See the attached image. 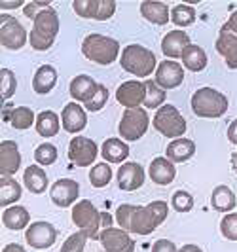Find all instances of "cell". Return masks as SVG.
<instances>
[{
	"label": "cell",
	"mask_w": 237,
	"mask_h": 252,
	"mask_svg": "<svg viewBox=\"0 0 237 252\" xmlns=\"http://www.w3.org/2000/svg\"><path fill=\"white\" fill-rule=\"evenodd\" d=\"M59 13L55 8H46L34 17V25L31 29V46L36 51H48L53 46L55 38L59 34Z\"/></svg>",
	"instance_id": "obj_1"
},
{
	"label": "cell",
	"mask_w": 237,
	"mask_h": 252,
	"mask_svg": "<svg viewBox=\"0 0 237 252\" xmlns=\"http://www.w3.org/2000/svg\"><path fill=\"white\" fill-rule=\"evenodd\" d=\"M120 64L125 72L138 78H146L152 76L154 70H158V59H156V53L144 46H138V44H129L125 46V50L122 51V57H120Z\"/></svg>",
	"instance_id": "obj_2"
},
{
	"label": "cell",
	"mask_w": 237,
	"mask_h": 252,
	"mask_svg": "<svg viewBox=\"0 0 237 252\" xmlns=\"http://www.w3.org/2000/svg\"><path fill=\"white\" fill-rule=\"evenodd\" d=\"M82 53L84 57L95 64H112L120 55V42L104 34H88L82 42Z\"/></svg>",
	"instance_id": "obj_3"
},
{
	"label": "cell",
	"mask_w": 237,
	"mask_h": 252,
	"mask_svg": "<svg viewBox=\"0 0 237 252\" xmlns=\"http://www.w3.org/2000/svg\"><path fill=\"white\" fill-rule=\"evenodd\" d=\"M169 215V205L162 199L152 201L144 207H135L131 218V233L150 235L158 226H162Z\"/></svg>",
	"instance_id": "obj_4"
},
{
	"label": "cell",
	"mask_w": 237,
	"mask_h": 252,
	"mask_svg": "<svg viewBox=\"0 0 237 252\" xmlns=\"http://www.w3.org/2000/svg\"><path fill=\"white\" fill-rule=\"evenodd\" d=\"M190 104L200 118H220L228 112V97L214 88H200L192 95Z\"/></svg>",
	"instance_id": "obj_5"
},
{
	"label": "cell",
	"mask_w": 237,
	"mask_h": 252,
	"mask_svg": "<svg viewBox=\"0 0 237 252\" xmlns=\"http://www.w3.org/2000/svg\"><path fill=\"white\" fill-rule=\"evenodd\" d=\"M72 222L80 231L88 235V239L97 241L102 231V213L95 209V205L89 199H80L72 207Z\"/></svg>",
	"instance_id": "obj_6"
},
{
	"label": "cell",
	"mask_w": 237,
	"mask_h": 252,
	"mask_svg": "<svg viewBox=\"0 0 237 252\" xmlns=\"http://www.w3.org/2000/svg\"><path fill=\"white\" fill-rule=\"evenodd\" d=\"M152 126L158 133H162L163 137H169L173 140L182 139V135L188 129L186 120L182 118V114L178 112V108L173 104H163L160 110H156Z\"/></svg>",
	"instance_id": "obj_7"
},
{
	"label": "cell",
	"mask_w": 237,
	"mask_h": 252,
	"mask_svg": "<svg viewBox=\"0 0 237 252\" xmlns=\"http://www.w3.org/2000/svg\"><path fill=\"white\" fill-rule=\"evenodd\" d=\"M150 118L148 112L144 108H127L122 114V122L118 126V133L122 140L125 142H133L144 137V133L148 131Z\"/></svg>",
	"instance_id": "obj_8"
},
{
	"label": "cell",
	"mask_w": 237,
	"mask_h": 252,
	"mask_svg": "<svg viewBox=\"0 0 237 252\" xmlns=\"http://www.w3.org/2000/svg\"><path fill=\"white\" fill-rule=\"evenodd\" d=\"M0 42L6 50L17 51L27 44V31L13 15L0 17Z\"/></svg>",
	"instance_id": "obj_9"
},
{
	"label": "cell",
	"mask_w": 237,
	"mask_h": 252,
	"mask_svg": "<svg viewBox=\"0 0 237 252\" xmlns=\"http://www.w3.org/2000/svg\"><path fill=\"white\" fill-rule=\"evenodd\" d=\"M99 156V146L88 137H72L68 144V159L76 167H89Z\"/></svg>",
	"instance_id": "obj_10"
},
{
	"label": "cell",
	"mask_w": 237,
	"mask_h": 252,
	"mask_svg": "<svg viewBox=\"0 0 237 252\" xmlns=\"http://www.w3.org/2000/svg\"><path fill=\"white\" fill-rule=\"evenodd\" d=\"M25 239L33 249L46 251V249H51L55 245V241H57V229L50 222L40 220V222H34V224H31V226L27 227Z\"/></svg>",
	"instance_id": "obj_11"
},
{
	"label": "cell",
	"mask_w": 237,
	"mask_h": 252,
	"mask_svg": "<svg viewBox=\"0 0 237 252\" xmlns=\"http://www.w3.org/2000/svg\"><path fill=\"white\" fill-rule=\"evenodd\" d=\"M101 245L104 252H135V241L122 227H106L101 231Z\"/></svg>",
	"instance_id": "obj_12"
},
{
	"label": "cell",
	"mask_w": 237,
	"mask_h": 252,
	"mask_svg": "<svg viewBox=\"0 0 237 252\" xmlns=\"http://www.w3.org/2000/svg\"><path fill=\"white\" fill-rule=\"evenodd\" d=\"M146 99V84L140 80H127L116 89V101L127 108H140Z\"/></svg>",
	"instance_id": "obj_13"
},
{
	"label": "cell",
	"mask_w": 237,
	"mask_h": 252,
	"mask_svg": "<svg viewBox=\"0 0 237 252\" xmlns=\"http://www.w3.org/2000/svg\"><path fill=\"white\" fill-rule=\"evenodd\" d=\"M50 197L51 201L61 209L76 205L78 197H80V184L72 178H59L57 182L51 184Z\"/></svg>",
	"instance_id": "obj_14"
},
{
	"label": "cell",
	"mask_w": 237,
	"mask_h": 252,
	"mask_svg": "<svg viewBox=\"0 0 237 252\" xmlns=\"http://www.w3.org/2000/svg\"><path fill=\"white\" fill-rule=\"evenodd\" d=\"M154 82L162 89H175L184 82V66L176 61H160L158 70H156V78Z\"/></svg>",
	"instance_id": "obj_15"
},
{
	"label": "cell",
	"mask_w": 237,
	"mask_h": 252,
	"mask_svg": "<svg viewBox=\"0 0 237 252\" xmlns=\"http://www.w3.org/2000/svg\"><path fill=\"white\" fill-rule=\"evenodd\" d=\"M61 126L67 133H80L84 131L86 126H88V114H86V108L80 106V102H68L65 104L61 112Z\"/></svg>",
	"instance_id": "obj_16"
},
{
	"label": "cell",
	"mask_w": 237,
	"mask_h": 252,
	"mask_svg": "<svg viewBox=\"0 0 237 252\" xmlns=\"http://www.w3.org/2000/svg\"><path fill=\"white\" fill-rule=\"evenodd\" d=\"M21 165V154L19 146L13 140H2L0 142V177H12L19 171Z\"/></svg>",
	"instance_id": "obj_17"
},
{
	"label": "cell",
	"mask_w": 237,
	"mask_h": 252,
	"mask_svg": "<svg viewBox=\"0 0 237 252\" xmlns=\"http://www.w3.org/2000/svg\"><path fill=\"white\" fill-rule=\"evenodd\" d=\"M144 184V169L135 161H125L118 169V186L124 191H135Z\"/></svg>",
	"instance_id": "obj_18"
},
{
	"label": "cell",
	"mask_w": 237,
	"mask_h": 252,
	"mask_svg": "<svg viewBox=\"0 0 237 252\" xmlns=\"http://www.w3.org/2000/svg\"><path fill=\"white\" fill-rule=\"evenodd\" d=\"M216 51L226 59V66L236 70L237 68V34L222 25L218 38H216Z\"/></svg>",
	"instance_id": "obj_19"
},
{
	"label": "cell",
	"mask_w": 237,
	"mask_h": 252,
	"mask_svg": "<svg viewBox=\"0 0 237 252\" xmlns=\"http://www.w3.org/2000/svg\"><path fill=\"white\" fill-rule=\"evenodd\" d=\"M99 86L101 84H97L91 76L78 74L76 78H72V82L68 86V91H70V97L74 99V102L86 104V102H89L95 97V93L99 91Z\"/></svg>",
	"instance_id": "obj_20"
},
{
	"label": "cell",
	"mask_w": 237,
	"mask_h": 252,
	"mask_svg": "<svg viewBox=\"0 0 237 252\" xmlns=\"http://www.w3.org/2000/svg\"><path fill=\"white\" fill-rule=\"evenodd\" d=\"M190 46V36L186 34V31H171L167 32L162 40V51L163 55L171 61L175 59H182V53Z\"/></svg>",
	"instance_id": "obj_21"
},
{
	"label": "cell",
	"mask_w": 237,
	"mask_h": 252,
	"mask_svg": "<svg viewBox=\"0 0 237 252\" xmlns=\"http://www.w3.org/2000/svg\"><path fill=\"white\" fill-rule=\"evenodd\" d=\"M148 175L154 184L158 186H167L171 184L176 177V167L173 161H169L167 158H156L152 159L148 167Z\"/></svg>",
	"instance_id": "obj_22"
},
{
	"label": "cell",
	"mask_w": 237,
	"mask_h": 252,
	"mask_svg": "<svg viewBox=\"0 0 237 252\" xmlns=\"http://www.w3.org/2000/svg\"><path fill=\"white\" fill-rule=\"evenodd\" d=\"M140 13L142 17L154 23V25H167L169 19H171V10L165 2H158V0H144L140 2Z\"/></svg>",
	"instance_id": "obj_23"
},
{
	"label": "cell",
	"mask_w": 237,
	"mask_h": 252,
	"mask_svg": "<svg viewBox=\"0 0 237 252\" xmlns=\"http://www.w3.org/2000/svg\"><path fill=\"white\" fill-rule=\"evenodd\" d=\"M196 154V142L190 139H175L167 144L165 158L173 163H186L188 159H192Z\"/></svg>",
	"instance_id": "obj_24"
},
{
	"label": "cell",
	"mask_w": 237,
	"mask_h": 252,
	"mask_svg": "<svg viewBox=\"0 0 237 252\" xmlns=\"http://www.w3.org/2000/svg\"><path fill=\"white\" fill-rule=\"evenodd\" d=\"M129 146L122 139H106L101 146V156L106 163H125L129 156Z\"/></svg>",
	"instance_id": "obj_25"
},
{
	"label": "cell",
	"mask_w": 237,
	"mask_h": 252,
	"mask_svg": "<svg viewBox=\"0 0 237 252\" xmlns=\"http://www.w3.org/2000/svg\"><path fill=\"white\" fill-rule=\"evenodd\" d=\"M55 84H57V70H55V66H51V64L38 66L34 76H33V89H34V93L46 95V93H50L51 89L55 88Z\"/></svg>",
	"instance_id": "obj_26"
},
{
	"label": "cell",
	"mask_w": 237,
	"mask_h": 252,
	"mask_svg": "<svg viewBox=\"0 0 237 252\" xmlns=\"http://www.w3.org/2000/svg\"><path fill=\"white\" fill-rule=\"evenodd\" d=\"M2 224L12 229V231H19V229H25L31 224V213L27 211L25 207L21 205H13L2 211Z\"/></svg>",
	"instance_id": "obj_27"
},
{
	"label": "cell",
	"mask_w": 237,
	"mask_h": 252,
	"mask_svg": "<svg viewBox=\"0 0 237 252\" xmlns=\"http://www.w3.org/2000/svg\"><path fill=\"white\" fill-rule=\"evenodd\" d=\"M237 205V197L236 193L232 191V188H228L224 184H220V186H216V188L212 189L211 193V207L214 211H218V213H234V209H236Z\"/></svg>",
	"instance_id": "obj_28"
},
{
	"label": "cell",
	"mask_w": 237,
	"mask_h": 252,
	"mask_svg": "<svg viewBox=\"0 0 237 252\" xmlns=\"http://www.w3.org/2000/svg\"><path fill=\"white\" fill-rule=\"evenodd\" d=\"M23 182H25L27 189L31 191V193H44L46 189H48V175H46V171L42 169V167H38V165H31V167H27L25 173H23Z\"/></svg>",
	"instance_id": "obj_29"
},
{
	"label": "cell",
	"mask_w": 237,
	"mask_h": 252,
	"mask_svg": "<svg viewBox=\"0 0 237 252\" xmlns=\"http://www.w3.org/2000/svg\"><path fill=\"white\" fill-rule=\"evenodd\" d=\"M36 133L44 139H50V137H55L61 129V118L53 110H42V112L36 116Z\"/></svg>",
	"instance_id": "obj_30"
},
{
	"label": "cell",
	"mask_w": 237,
	"mask_h": 252,
	"mask_svg": "<svg viewBox=\"0 0 237 252\" xmlns=\"http://www.w3.org/2000/svg\"><path fill=\"white\" fill-rule=\"evenodd\" d=\"M209 63L207 59V53L201 46H196V44H190L184 53H182V66L188 68L190 72H201Z\"/></svg>",
	"instance_id": "obj_31"
},
{
	"label": "cell",
	"mask_w": 237,
	"mask_h": 252,
	"mask_svg": "<svg viewBox=\"0 0 237 252\" xmlns=\"http://www.w3.org/2000/svg\"><path fill=\"white\" fill-rule=\"evenodd\" d=\"M21 184L12 177H0V207L8 209L21 197Z\"/></svg>",
	"instance_id": "obj_32"
},
{
	"label": "cell",
	"mask_w": 237,
	"mask_h": 252,
	"mask_svg": "<svg viewBox=\"0 0 237 252\" xmlns=\"http://www.w3.org/2000/svg\"><path fill=\"white\" fill-rule=\"evenodd\" d=\"M6 120L10 122L13 129H19V131H25L29 127L36 126L34 112L29 106H13L12 110L6 114Z\"/></svg>",
	"instance_id": "obj_33"
},
{
	"label": "cell",
	"mask_w": 237,
	"mask_h": 252,
	"mask_svg": "<svg viewBox=\"0 0 237 252\" xmlns=\"http://www.w3.org/2000/svg\"><path fill=\"white\" fill-rule=\"evenodd\" d=\"M196 17L198 13L194 10V6L190 4H176L171 10V21L175 23L176 27H190L196 23Z\"/></svg>",
	"instance_id": "obj_34"
},
{
	"label": "cell",
	"mask_w": 237,
	"mask_h": 252,
	"mask_svg": "<svg viewBox=\"0 0 237 252\" xmlns=\"http://www.w3.org/2000/svg\"><path fill=\"white\" fill-rule=\"evenodd\" d=\"M146 99H144V106L146 108H154V110H160L163 104H165V99H167V93L165 89H162L154 80H146Z\"/></svg>",
	"instance_id": "obj_35"
},
{
	"label": "cell",
	"mask_w": 237,
	"mask_h": 252,
	"mask_svg": "<svg viewBox=\"0 0 237 252\" xmlns=\"http://www.w3.org/2000/svg\"><path fill=\"white\" fill-rule=\"evenodd\" d=\"M89 180L93 188H104L108 186V182L112 180V169L106 161L102 163H95L89 171Z\"/></svg>",
	"instance_id": "obj_36"
},
{
	"label": "cell",
	"mask_w": 237,
	"mask_h": 252,
	"mask_svg": "<svg viewBox=\"0 0 237 252\" xmlns=\"http://www.w3.org/2000/svg\"><path fill=\"white\" fill-rule=\"evenodd\" d=\"M99 4L101 0H74L72 10L76 12V15H80L84 19H97Z\"/></svg>",
	"instance_id": "obj_37"
},
{
	"label": "cell",
	"mask_w": 237,
	"mask_h": 252,
	"mask_svg": "<svg viewBox=\"0 0 237 252\" xmlns=\"http://www.w3.org/2000/svg\"><path fill=\"white\" fill-rule=\"evenodd\" d=\"M57 148L51 142H42L34 150V161L38 165H53L57 161Z\"/></svg>",
	"instance_id": "obj_38"
},
{
	"label": "cell",
	"mask_w": 237,
	"mask_h": 252,
	"mask_svg": "<svg viewBox=\"0 0 237 252\" xmlns=\"http://www.w3.org/2000/svg\"><path fill=\"white\" fill-rule=\"evenodd\" d=\"M171 207L176 213H190L194 209V197L186 189H176L171 197Z\"/></svg>",
	"instance_id": "obj_39"
},
{
	"label": "cell",
	"mask_w": 237,
	"mask_h": 252,
	"mask_svg": "<svg viewBox=\"0 0 237 252\" xmlns=\"http://www.w3.org/2000/svg\"><path fill=\"white\" fill-rule=\"evenodd\" d=\"M0 80H2V99L8 101V99H12L15 89H17V78L10 68H2Z\"/></svg>",
	"instance_id": "obj_40"
},
{
	"label": "cell",
	"mask_w": 237,
	"mask_h": 252,
	"mask_svg": "<svg viewBox=\"0 0 237 252\" xmlns=\"http://www.w3.org/2000/svg\"><path fill=\"white\" fill-rule=\"evenodd\" d=\"M86 241H88V235L84 231H76V233H72L68 239L63 243L59 252H84Z\"/></svg>",
	"instance_id": "obj_41"
},
{
	"label": "cell",
	"mask_w": 237,
	"mask_h": 252,
	"mask_svg": "<svg viewBox=\"0 0 237 252\" xmlns=\"http://www.w3.org/2000/svg\"><path fill=\"white\" fill-rule=\"evenodd\" d=\"M133 211H135V205H129V203H124L116 209V222L118 226L129 231L131 233V218H133Z\"/></svg>",
	"instance_id": "obj_42"
},
{
	"label": "cell",
	"mask_w": 237,
	"mask_h": 252,
	"mask_svg": "<svg viewBox=\"0 0 237 252\" xmlns=\"http://www.w3.org/2000/svg\"><path fill=\"white\" fill-rule=\"evenodd\" d=\"M220 233L228 241H237V213H228L220 222Z\"/></svg>",
	"instance_id": "obj_43"
},
{
	"label": "cell",
	"mask_w": 237,
	"mask_h": 252,
	"mask_svg": "<svg viewBox=\"0 0 237 252\" xmlns=\"http://www.w3.org/2000/svg\"><path fill=\"white\" fill-rule=\"evenodd\" d=\"M106 101H108V89L101 84L99 91L95 93V97L89 102H86L84 106H86V110H89V112H99V110H102L106 106Z\"/></svg>",
	"instance_id": "obj_44"
},
{
	"label": "cell",
	"mask_w": 237,
	"mask_h": 252,
	"mask_svg": "<svg viewBox=\"0 0 237 252\" xmlns=\"http://www.w3.org/2000/svg\"><path fill=\"white\" fill-rule=\"evenodd\" d=\"M116 12V2L114 0H101L99 13H97V21H106L110 19Z\"/></svg>",
	"instance_id": "obj_45"
},
{
	"label": "cell",
	"mask_w": 237,
	"mask_h": 252,
	"mask_svg": "<svg viewBox=\"0 0 237 252\" xmlns=\"http://www.w3.org/2000/svg\"><path fill=\"white\" fill-rule=\"evenodd\" d=\"M50 6H51L50 2H36V0H33V2L25 4L23 13H25L29 19H33V21H34V17H36L38 13L42 12V10H46V8H50Z\"/></svg>",
	"instance_id": "obj_46"
},
{
	"label": "cell",
	"mask_w": 237,
	"mask_h": 252,
	"mask_svg": "<svg viewBox=\"0 0 237 252\" xmlns=\"http://www.w3.org/2000/svg\"><path fill=\"white\" fill-rule=\"evenodd\" d=\"M152 252H178L176 245L169 239H158L152 245Z\"/></svg>",
	"instance_id": "obj_47"
},
{
	"label": "cell",
	"mask_w": 237,
	"mask_h": 252,
	"mask_svg": "<svg viewBox=\"0 0 237 252\" xmlns=\"http://www.w3.org/2000/svg\"><path fill=\"white\" fill-rule=\"evenodd\" d=\"M21 6L25 8V2H23V0H15V2H4V0H2V2H0V10H2V12H4V10H15V8H21Z\"/></svg>",
	"instance_id": "obj_48"
},
{
	"label": "cell",
	"mask_w": 237,
	"mask_h": 252,
	"mask_svg": "<svg viewBox=\"0 0 237 252\" xmlns=\"http://www.w3.org/2000/svg\"><path fill=\"white\" fill-rule=\"evenodd\" d=\"M228 140L237 146V120H234V122L230 124V127H228Z\"/></svg>",
	"instance_id": "obj_49"
},
{
	"label": "cell",
	"mask_w": 237,
	"mask_h": 252,
	"mask_svg": "<svg viewBox=\"0 0 237 252\" xmlns=\"http://www.w3.org/2000/svg\"><path fill=\"white\" fill-rule=\"evenodd\" d=\"M2 252H27L21 245H17V243H8L4 249H2Z\"/></svg>",
	"instance_id": "obj_50"
},
{
	"label": "cell",
	"mask_w": 237,
	"mask_h": 252,
	"mask_svg": "<svg viewBox=\"0 0 237 252\" xmlns=\"http://www.w3.org/2000/svg\"><path fill=\"white\" fill-rule=\"evenodd\" d=\"M226 27L230 29V31H234L237 34V10L232 15H230V19H228V23H226Z\"/></svg>",
	"instance_id": "obj_51"
},
{
	"label": "cell",
	"mask_w": 237,
	"mask_h": 252,
	"mask_svg": "<svg viewBox=\"0 0 237 252\" xmlns=\"http://www.w3.org/2000/svg\"><path fill=\"white\" fill-rule=\"evenodd\" d=\"M178 252H203V251H201V247H198V245L188 243V245H184L182 249H178Z\"/></svg>",
	"instance_id": "obj_52"
},
{
	"label": "cell",
	"mask_w": 237,
	"mask_h": 252,
	"mask_svg": "<svg viewBox=\"0 0 237 252\" xmlns=\"http://www.w3.org/2000/svg\"><path fill=\"white\" fill-rule=\"evenodd\" d=\"M106 227H112V216L110 213H102V229Z\"/></svg>",
	"instance_id": "obj_53"
},
{
	"label": "cell",
	"mask_w": 237,
	"mask_h": 252,
	"mask_svg": "<svg viewBox=\"0 0 237 252\" xmlns=\"http://www.w3.org/2000/svg\"><path fill=\"white\" fill-rule=\"evenodd\" d=\"M232 167L236 169V173H237V152L234 154V156H232Z\"/></svg>",
	"instance_id": "obj_54"
}]
</instances>
